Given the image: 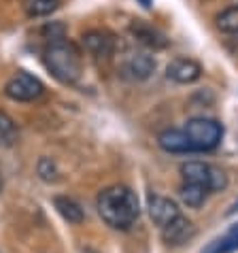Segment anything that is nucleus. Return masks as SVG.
I'll return each instance as SVG.
<instances>
[{
  "label": "nucleus",
  "instance_id": "f257e3e1",
  "mask_svg": "<svg viewBox=\"0 0 238 253\" xmlns=\"http://www.w3.org/2000/svg\"><path fill=\"white\" fill-rule=\"evenodd\" d=\"M98 215L113 230H130L141 215L136 194L128 185H111L98 194Z\"/></svg>",
  "mask_w": 238,
  "mask_h": 253
},
{
  "label": "nucleus",
  "instance_id": "f03ea898",
  "mask_svg": "<svg viewBox=\"0 0 238 253\" xmlns=\"http://www.w3.org/2000/svg\"><path fill=\"white\" fill-rule=\"evenodd\" d=\"M43 62L53 79H58L64 85H73L81 77V53L71 41L64 37H58L49 41L45 47Z\"/></svg>",
  "mask_w": 238,
  "mask_h": 253
},
{
  "label": "nucleus",
  "instance_id": "7ed1b4c3",
  "mask_svg": "<svg viewBox=\"0 0 238 253\" xmlns=\"http://www.w3.org/2000/svg\"><path fill=\"white\" fill-rule=\"evenodd\" d=\"M185 136L190 140L192 153L213 151L219 147L223 138V126L211 117H194L185 124Z\"/></svg>",
  "mask_w": 238,
  "mask_h": 253
},
{
  "label": "nucleus",
  "instance_id": "20e7f679",
  "mask_svg": "<svg viewBox=\"0 0 238 253\" xmlns=\"http://www.w3.org/2000/svg\"><path fill=\"white\" fill-rule=\"evenodd\" d=\"M181 177H183V183H194L208 189V192H221L228 185V177L221 168H217L213 164H206V162H185L181 164Z\"/></svg>",
  "mask_w": 238,
  "mask_h": 253
},
{
  "label": "nucleus",
  "instance_id": "39448f33",
  "mask_svg": "<svg viewBox=\"0 0 238 253\" xmlns=\"http://www.w3.org/2000/svg\"><path fill=\"white\" fill-rule=\"evenodd\" d=\"M43 92H45V85L40 83V79L26 73V70L13 75L4 85V96L15 102H32L43 96Z\"/></svg>",
  "mask_w": 238,
  "mask_h": 253
},
{
  "label": "nucleus",
  "instance_id": "423d86ee",
  "mask_svg": "<svg viewBox=\"0 0 238 253\" xmlns=\"http://www.w3.org/2000/svg\"><path fill=\"white\" fill-rule=\"evenodd\" d=\"M156 70V60L153 55L145 53V51H132L123 58V62L119 64V75L123 79L130 81H145L149 79Z\"/></svg>",
  "mask_w": 238,
  "mask_h": 253
},
{
  "label": "nucleus",
  "instance_id": "0eeeda50",
  "mask_svg": "<svg viewBox=\"0 0 238 253\" xmlns=\"http://www.w3.org/2000/svg\"><path fill=\"white\" fill-rule=\"evenodd\" d=\"M83 47L94 60H109L115 53V39L107 30H89L83 34Z\"/></svg>",
  "mask_w": 238,
  "mask_h": 253
},
{
  "label": "nucleus",
  "instance_id": "6e6552de",
  "mask_svg": "<svg viewBox=\"0 0 238 253\" xmlns=\"http://www.w3.org/2000/svg\"><path fill=\"white\" fill-rule=\"evenodd\" d=\"M149 215L153 223L159 226V230H164L181 217V209L177 207V202L166 196H149Z\"/></svg>",
  "mask_w": 238,
  "mask_h": 253
},
{
  "label": "nucleus",
  "instance_id": "1a4fd4ad",
  "mask_svg": "<svg viewBox=\"0 0 238 253\" xmlns=\"http://www.w3.org/2000/svg\"><path fill=\"white\" fill-rule=\"evenodd\" d=\"M166 77L181 85H190L202 77V66L192 58H174L166 66Z\"/></svg>",
  "mask_w": 238,
  "mask_h": 253
},
{
  "label": "nucleus",
  "instance_id": "9d476101",
  "mask_svg": "<svg viewBox=\"0 0 238 253\" xmlns=\"http://www.w3.org/2000/svg\"><path fill=\"white\" fill-rule=\"evenodd\" d=\"M130 32H132V37H134V41H138L141 45L149 47V49L168 47V39L164 37V34L159 32L158 28H153V26L145 24V22H134L130 26Z\"/></svg>",
  "mask_w": 238,
  "mask_h": 253
},
{
  "label": "nucleus",
  "instance_id": "9b49d317",
  "mask_svg": "<svg viewBox=\"0 0 238 253\" xmlns=\"http://www.w3.org/2000/svg\"><path fill=\"white\" fill-rule=\"evenodd\" d=\"M192 236H194V226H192V221L183 215L162 230V238L168 245H183V243L190 241Z\"/></svg>",
  "mask_w": 238,
  "mask_h": 253
},
{
  "label": "nucleus",
  "instance_id": "f8f14e48",
  "mask_svg": "<svg viewBox=\"0 0 238 253\" xmlns=\"http://www.w3.org/2000/svg\"><path fill=\"white\" fill-rule=\"evenodd\" d=\"M158 145L168 153H192L190 140H187L183 128L181 130H164L158 136Z\"/></svg>",
  "mask_w": 238,
  "mask_h": 253
},
{
  "label": "nucleus",
  "instance_id": "ddd939ff",
  "mask_svg": "<svg viewBox=\"0 0 238 253\" xmlns=\"http://www.w3.org/2000/svg\"><path fill=\"white\" fill-rule=\"evenodd\" d=\"M53 205H55V209H58V213L64 217L68 223H81L83 217H85L81 205L75 198H68V196H55Z\"/></svg>",
  "mask_w": 238,
  "mask_h": 253
},
{
  "label": "nucleus",
  "instance_id": "4468645a",
  "mask_svg": "<svg viewBox=\"0 0 238 253\" xmlns=\"http://www.w3.org/2000/svg\"><path fill=\"white\" fill-rule=\"evenodd\" d=\"M179 194H181V200H183L190 209H198V207L204 205V200L208 198L211 192L204 187H200V185H194V183H181Z\"/></svg>",
  "mask_w": 238,
  "mask_h": 253
},
{
  "label": "nucleus",
  "instance_id": "2eb2a0df",
  "mask_svg": "<svg viewBox=\"0 0 238 253\" xmlns=\"http://www.w3.org/2000/svg\"><path fill=\"white\" fill-rule=\"evenodd\" d=\"M60 0H24V11L28 17H47L53 11H58Z\"/></svg>",
  "mask_w": 238,
  "mask_h": 253
},
{
  "label": "nucleus",
  "instance_id": "dca6fc26",
  "mask_svg": "<svg viewBox=\"0 0 238 253\" xmlns=\"http://www.w3.org/2000/svg\"><path fill=\"white\" fill-rule=\"evenodd\" d=\"M17 140V126L11 119V115H6L4 111H0V149L13 147Z\"/></svg>",
  "mask_w": 238,
  "mask_h": 253
},
{
  "label": "nucleus",
  "instance_id": "f3484780",
  "mask_svg": "<svg viewBox=\"0 0 238 253\" xmlns=\"http://www.w3.org/2000/svg\"><path fill=\"white\" fill-rule=\"evenodd\" d=\"M234 251H238V230L232 228L226 236L211 243L202 253H234Z\"/></svg>",
  "mask_w": 238,
  "mask_h": 253
},
{
  "label": "nucleus",
  "instance_id": "a211bd4d",
  "mask_svg": "<svg viewBox=\"0 0 238 253\" xmlns=\"http://www.w3.org/2000/svg\"><path fill=\"white\" fill-rule=\"evenodd\" d=\"M217 28L226 34H238V6H228L215 17Z\"/></svg>",
  "mask_w": 238,
  "mask_h": 253
},
{
  "label": "nucleus",
  "instance_id": "6ab92c4d",
  "mask_svg": "<svg viewBox=\"0 0 238 253\" xmlns=\"http://www.w3.org/2000/svg\"><path fill=\"white\" fill-rule=\"evenodd\" d=\"M37 170L40 174V179L47 181V183H55L60 177V170H58V166H55V162L51 158H40L39 160V166H37Z\"/></svg>",
  "mask_w": 238,
  "mask_h": 253
},
{
  "label": "nucleus",
  "instance_id": "aec40b11",
  "mask_svg": "<svg viewBox=\"0 0 238 253\" xmlns=\"http://www.w3.org/2000/svg\"><path fill=\"white\" fill-rule=\"evenodd\" d=\"M234 213H238V200L234 202V205H232V209H230L228 211V215H234Z\"/></svg>",
  "mask_w": 238,
  "mask_h": 253
},
{
  "label": "nucleus",
  "instance_id": "412c9836",
  "mask_svg": "<svg viewBox=\"0 0 238 253\" xmlns=\"http://www.w3.org/2000/svg\"><path fill=\"white\" fill-rule=\"evenodd\" d=\"M138 2H141L145 9H151V0H138Z\"/></svg>",
  "mask_w": 238,
  "mask_h": 253
},
{
  "label": "nucleus",
  "instance_id": "4be33fe9",
  "mask_svg": "<svg viewBox=\"0 0 238 253\" xmlns=\"http://www.w3.org/2000/svg\"><path fill=\"white\" fill-rule=\"evenodd\" d=\"M83 253H94V251H83Z\"/></svg>",
  "mask_w": 238,
  "mask_h": 253
},
{
  "label": "nucleus",
  "instance_id": "5701e85b",
  "mask_svg": "<svg viewBox=\"0 0 238 253\" xmlns=\"http://www.w3.org/2000/svg\"><path fill=\"white\" fill-rule=\"evenodd\" d=\"M0 187H2V179H0Z\"/></svg>",
  "mask_w": 238,
  "mask_h": 253
},
{
  "label": "nucleus",
  "instance_id": "b1692460",
  "mask_svg": "<svg viewBox=\"0 0 238 253\" xmlns=\"http://www.w3.org/2000/svg\"><path fill=\"white\" fill-rule=\"evenodd\" d=\"M234 230H238V223H236V226H234Z\"/></svg>",
  "mask_w": 238,
  "mask_h": 253
}]
</instances>
